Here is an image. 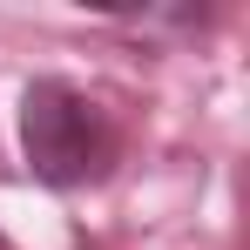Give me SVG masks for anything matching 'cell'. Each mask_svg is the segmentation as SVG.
Masks as SVG:
<instances>
[{"label":"cell","instance_id":"1","mask_svg":"<svg viewBox=\"0 0 250 250\" xmlns=\"http://www.w3.org/2000/svg\"><path fill=\"white\" fill-rule=\"evenodd\" d=\"M21 135H27V163L41 183L68 189V183H88L102 176L108 156H115V135L102 122V108L75 95L68 82H34L27 102H21Z\"/></svg>","mask_w":250,"mask_h":250}]
</instances>
